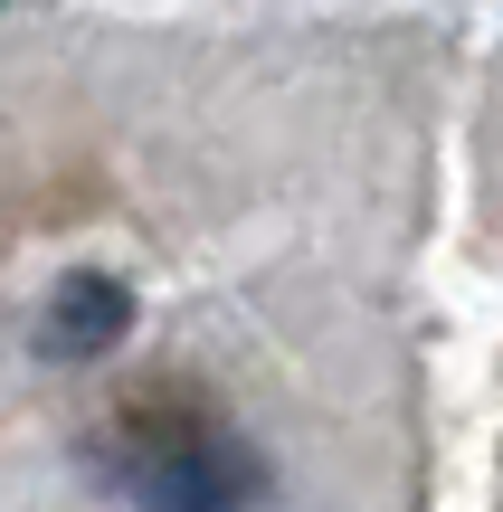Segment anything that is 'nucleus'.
Instances as JSON below:
<instances>
[{"mask_svg": "<svg viewBox=\"0 0 503 512\" xmlns=\"http://www.w3.org/2000/svg\"><path fill=\"white\" fill-rule=\"evenodd\" d=\"M114 475H124L133 512H247V494H257V465L228 427L152 399L114 418Z\"/></svg>", "mask_w": 503, "mask_h": 512, "instance_id": "f257e3e1", "label": "nucleus"}, {"mask_svg": "<svg viewBox=\"0 0 503 512\" xmlns=\"http://www.w3.org/2000/svg\"><path fill=\"white\" fill-rule=\"evenodd\" d=\"M124 323H133V294L114 275H67L38 313V342H48V361H95L124 342Z\"/></svg>", "mask_w": 503, "mask_h": 512, "instance_id": "f03ea898", "label": "nucleus"}]
</instances>
